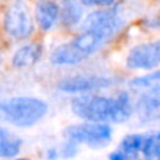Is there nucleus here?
Returning <instances> with one entry per match:
<instances>
[{"mask_svg": "<svg viewBox=\"0 0 160 160\" xmlns=\"http://www.w3.org/2000/svg\"><path fill=\"white\" fill-rule=\"evenodd\" d=\"M108 86H111V80L102 76H73L63 79L58 87L65 93H86L97 88H105Z\"/></svg>", "mask_w": 160, "mask_h": 160, "instance_id": "obj_7", "label": "nucleus"}, {"mask_svg": "<svg viewBox=\"0 0 160 160\" xmlns=\"http://www.w3.org/2000/svg\"><path fill=\"white\" fill-rule=\"evenodd\" d=\"M42 53V47L39 44H28L16 51L13 56V65L16 68L32 66Z\"/></svg>", "mask_w": 160, "mask_h": 160, "instance_id": "obj_12", "label": "nucleus"}, {"mask_svg": "<svg viewBox=\"0 0 160 160\" xmlns=\"http://www.w3.org/2000/svg\"><path fill=\"white\" fill-rule=\"evenodd\" d=\"M122 24H124L122 17L117 10L94 11L86 17L82 24V30L100 32L107 39H110L112 35H115L117 31L122 27Z\"/></svg>", "mask_w": 160, "mask_h": 160, "instance_id": "obj_5", "label": "nucleus"}, {"mask_svg": "<svg viewBox=\"0 0 160 160\" xmlns=\"http://www.w3.org/2000/svg\"><path fill=\"white\" fill-rule=\"evenodd\" d=\"M11 160H27V159H11Z\"/></svg>", "mask_w": 160, "mask_h": 160, "instance_id": "obj_20", "label": "nucleus"}, {"mask_svg": "<svg viewBox=\"0 0 160 160\" xmlns=\"http://www.w3.org/2000/svg\"><path fill=\"white\" fill-rule=\"evenodd\" d=\"M62 21L66 25H76L82 20L83 8L75 0H63L62 6Z\"/></svg>", "mask_w": 160, "mask_h": 160, "instance_id": "obj_16", "label": "nucleus"}, {"mask_svg": "<svg viewBox=\"0 0 160 160\" xmlns=\"http://www.w3.org/2000/svg\"><path fill=\"white\" fill-rule=\"evenodd\" d=\"M0 115L4 117V115H3V104H0Z\"/></svg>", "mask_w": 160, "mask_h": 160, "instance_id": "obj_19", "label": "nucleus"}, {"mask_svg": "<svg viewBox=\"0 0 160 160\" xmlns=\"http://www.w3.org/2000/svg\"><path fill=\"white\" fill-rule=\"evenodd\" d=\"M22 141L14 132L0 127V159H13L20 153Z\"/></svg>", "mask_w": 160, "mask_h": 160, "instance_id": "obj_10", "label": "nucleus"}, {"mask_svg": "<svg viewBox=\"0 0 160 160\" xmlns=\"http://www.w3.org/2000/svg\"><path fill=\"white\" fill-rule=\"evenodd\" d=\"M72 111L82 119L88 122H115L121 124L132 115V102L127 93H119L117 97L80 96L72 101Z\"/></svg>", "mask_w": 160, "mask_h": 160, "instance_id": "obj_1", "label": "nucleus"}, {"mask_svg": "<svg viewBox=\"0 0 160 160\" xmlns=\"http://www.w3.org/2000/svg\"><path fill=\"white\" fill-rule=\"evenodd\" d=\"M65 135L68 141L75 143H83L90 148L98 149V148L107 146L112 138V129L108 124H98V122H86V124L72 125L66 129Z\"/></svg>", "mask_w": 160, "mask_h": 160, "instance_id": "obj_3", "label": "nucleus"}, {"mask_svg": "<svg viewBox=\"0 0 160 160\" xmlns=\"http://www.w3.org/2000/svg\"><path fill=\"white\" fill-rule=\"evenodd\" d=\"M83 59H86L84 55L78 51V48L73 45V42L65 44L58 47L51 55V62L53 65H76L79 62H82Z\"/></svg>", "mask_w": 160, "mask_h": 160, "instance_id": "obj_11", "label": "nucleus"}, {"mask_svg": "<svg viewBox=\"0 0 160 160\" xmlns=\"http://www.w3.org/2000/svg\"><path fill=\"white\" fill-rule=\"evenodd\" d=\"M141 160H160V131L145 135Z\"/></svg>", "mask_w": 160, "mask_h": 160, "instance_id": "obj_15", "label": "nucleus"}, {"mask_svg": "<svg viewBox=\"0 0 160 160\" xmlns=\"http://www.w3.org/2000/svg\"><path fill=\"white\" fill-rule=\"evenodd\" d=\"M87 6H96V7H111L115 4L117 0H82Z\"/></svg>", "mask_w": 160, "mask_h": 160, "instance_id": "obj_17", "label": "nucleus"}, {"mask_svg": "<svg viewBox=\"0 0 160 160\" xmlns=\"http://www.w3.org/2000/svg\"><path fill=\"white\" fill-rule=\"evenodd\" d=\"M158 65H160V39L136 45L128 53L127 66L129 69L149 70Z\"/></svg>", "mask_w": 160, "mask_h": 160, "instance_id": "obj_6", "label": "nucleus"}, {"mask_svg": "<svg viewBox=\"0 0 160 160\" xmlns=\"http://www.w3.org/2000/svg\"><path fill=\"white\" fill-rule=\"evenodd\" d=\"M105 41H107V38H105L104 35H101L100 32L83 31V34H80L78 38L72 42H73V45L78 48L79 52L87 58V56H90L91 53H94L96 51H98V48L101 47Z\"/></svg>", "mask_w": 160, "mask_h": 160, "instance_id": "obj_9", "label": "nucleus"}, {"mask_svg": "<svg viewBox=\"0 0 160 160\" xmlns=\"http://www.w3.org/2000/svg\"><path fill=\"white\" fill-rule=\"evenodd\" d=\"M61 8L53 0H38L35 4V20L39 28L48 31L58 21Z\"/></svg>", "mask_w": 160, "mask_h": 160, "instance_id": "obj_8", "label": "nucleus"}, {"mask_svg": "<svg viewBox=\"0 0 160 160\" xmlns=\"http://www.w3.org/2000/svg\"><path fill=\"white\" fill-rule=\"evenodd\" d=\"M108 160H128V159H127V156H125L119 149H115L114 152L110 153V156H108Z\"/></svg>", "mask_w": 160, "mask_h": 160, "instance_id": "obj_18", "label": "nucleus"}, {"mask_svg": "<svg viewBox=\"0 0 160 160\" xmlns=\"http://www.w3.org/2000/svg\"><path fill=\"white\" fill-rule=\"evenodd\" d=\"M159 2H160V0H159Z\"/></svg>", "mask_w": 160, "mask_h": 160, "instance_id": "obj_21", "label": "nucleus"}, {"mask_svg": "<svg viewBox=\"0 0 160 160\" xmlns=\"http://www.w3.org/2000/svg\"><path fill=\"white\" fill-rule=\"evenodd\" d=\"M129 87L143 94H160V70L135 78L129 82Z\"/></svg>", "mask_w": 160, "mask_h": 160, "instance_id": "obj_13", "label": "nucleus"}, {"mask_svg": "<svg viewBox=\"0 0 160 160\" xmlns=\"http://www.w3.org/2000/svg\"><path fill=\"white\" fill-rule=\"evenodd\" d=\"M143 143H145V135H142V133H131V135H127L122 139L118 149L127 156L128 160H136L139 155H142Z\"/></svg>", "mask_w": 160, "mask_h": 160, "instance_id": "obj_14", "label": "nucleus"}, {"mask_svg": "<svg viewBox=\"0 0 160 160\" xmlns=\"http://www.w3.org/2000/svg\"><path fill=\"white\" fill-rule=\"evenodd\" d=\"M48 105L35 97H14L3 104V115L10 124L20 128L35 125L45 117Z\"/></svg>", "mask_w": 160, "mask_h": 160, "instance_id": "obj_2", "label": "nucleus"}, {"mask_svg": "<svg viewBox=\"0 0 160 160\" xmlns=\"http://www.w3.org/2000/svg\"><path fill=\"white\" fill-rule=\"evenodd\" d=\"M4 28L11 37L17 39H24L31 35L34 24L28 6L24 0H14L8 6L4 14Z\"/></svg>", "mask_w": 160, "mask_h": 160, "instance_id": "obj_4", "label": "nucleus"}]
</instances>
